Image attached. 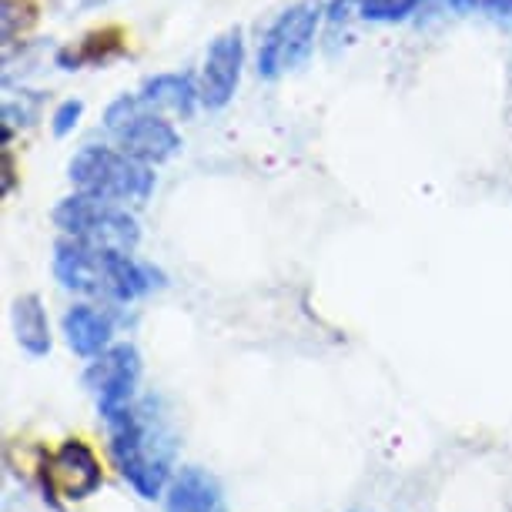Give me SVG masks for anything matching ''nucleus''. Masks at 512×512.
Masks as SVG:
<instances>
[{"instance_id": "f257e3e1", "label": "nucleus", "mask_w": 512, "mask_h": 512, "mask_svg": "<svg viewBox=\"0 0 512 512\" xmlns=\"http://www.w3.org/2000/svg\"><path fill=\"white\" fill-rule=\"evenodd\" d=\"M108 425V449L114 469L128 479V486L141 499H158L164 486H171L178 439L161 402L148 395L128 405L124 412L104 419Z\"/></svg>"}, {"instance_id": "f03ea898", "label": "nucleus", "mask_w": 512, "mask_h": 512, "mask_svg": "<svg viewBox=\"0 0 512 512\" xmlns=\"http://www.w3.org/2000/svg\"><path fill=\"white\" fill-rule=\"evenodd\" d=\"M67 175H71L74 188L81 195L114 201V205H128V201L131 205H144L154 191V175L148 164L124 151L94 148V144L74 154Z\"/></svg>"}, {"instance_id": "7ed1b4c3", "label": "nucleus", "mask_w": 512, "mask_h": 512, "mask_svg": "<svg viewBox=\"0 0 512 512\" xmlns=\"http://www.w3.org/2000/svg\"><path fill=\"white\" fill-rule=\"evenodd\" d=\"M104 128L111 131V138L118 141L124 154L144 164L168 161L181 151L178 131L161 114H154V108L141 94H124V98L114 101L104 114Z\"/></svg>"}, {"instance_id": "20e7f679", "label": "nucleus", "mask_w": 512, "mask_h": 512, "mask_svg": "<svg viewBox=\"0 0 512 512\" xmlns=\"http://www.w3.org/2000/svg\"><path fill=\"white\" fill-rule=\"evenodd\" d=\"M54 225L67 238L88 241L94 248H111V251H134L141 238L138 221L128 215V208L91 195L64 198L54 208Z\"/></svg>"}, {"instance_id": "39448f33", "label": "nucleus", "mask_w": 512, "mask_h": 512, "mask_svg": "<svg viewBox=\"0 0 512 512\" xmlns=\"http://www.w3.org/2000/svg\"><path fill=\"white\" fill-rule=\"evenodd\" d=\"M322 21V7L315 0H302V4L288 7L278 21L268 27L262 47H258V74L262 77H282L312 54L315 31Z\"/></svg>"}, {"instance_id": "423d86ee", "label": "nucleus", "mask_w": 512, "mask_h": 512, "mask_svg": "<svg viewBox=\"0 0 512 512\" xmlns=\"http://www.w3.org/2000/svg\"><path fill=\"white\" fill-rule=\"evenodd\" d=\"M138 382H141V355L134 345H111L84 372V385H88L94 402H98L101 419H111V415L134 405Z\"/></svg>"}, {"instance_id": "0eeeda50", "label": "nucleus", "mask_w": 512, "mask_h": 512, "mask_svg": "<svg viewBox=\"0 0 512 512\" xmlns=\"http://www.w3.org/2000/svg\"><path fill=\"white\" fill-rule=\"evenodd\" d=\"M44 489L51 496H61L67 502H81L101 489V462L91 452L88 442L64 439L51 456L44 459Z\"/></svg>"}, {"instance_id": "6e6552de", "label": "nucleus", "mask_w": 512, "mask_h": 512, "mask_svg": "<svg viewBox=\"0 0 512 512\" xmlns=\"http://www.w3.org/2000/svg\"><path fill=\"white\" fill-rule=\"evenodd\" d=\"M111 248H94L88 241L67 238L54 248V275L67 292L108 298Z\"/></svg>"}, {"instance_id": "1a4fd4ad", "label": "nucleus", "mask_w": 512, "mask_h": 512, "mask_svg": "<svg viewBox=\"0 0 512 512\" xmlns=\"http://www.w3.org/2000/svg\"><path fill=\"white\" fill-rule=\"evenodd\" d=\"M241 64H245V41H241L238 27H231V31L218 34L211 41L205 71H201V101L208 108H225L235 98V88L241 81Z\"/></svg>"}, {"instance_id": "9d476101", "label": "nucleus", "mask_w": 512, "mask_h": 512, "mask_svg": "<svg viewBox=\"0 0 512 512\" xmlns=\"http://www.w3.org/2000/svg\"><path fill=\"white\" fill-rule=\"evenodd\" d=\"M164 512H225L218 479L201 466H185L171 479Z\"/></svg>"}, {"instance_id": "9b49d317", "label": "nucleus", "mask_w": 512, "mask_h": 512, "mask_svg": "<svg viewBox=\"0 0 512 512\" xmlns=\"http://www.w3.org/2000/svg\"><path fill=\"white\" fill-rule=\"evenodd\" d=\"M64 335L67 345L81 355V359H98L111 349V335H114V318L104 308L94 305H74L64 315Z\"/></svg>"}, {"instance_id": "f8f14e48", "label": "nucleus", "mask_w": 512, "mask_h": 512, "mask_svg": "<svg viewBox=\"0 0 512 512\" xmlns=\"http://www.w3.org/2000/svg\"><path fill=\"white\" fill-rule=\"evenodd\" d=\"M141 98L151 104L154 111H168L175 118H191L195 114V101L201 98V91H195L188 74H158L144 84Z\"/></svg>"}, {"instance_id": "ddd939ff", "label": "nucleus", "mask_w": 512, "mask_h": 512, "mask_svg": "<svg viewBox=\"0 0 512 512\" xmlns=\"http://www.w3.org/2000/svg\"><path fill=\"white\" fill-rule=\"evenodd\" d=\"M14 335L17 345L31 355V359H44L51 352V325H47V312L37 295H21L14 302Z\"/></svg>"}, {"instance_id": "4468645a", "label": "nucleus", "mask_w": 512, "mask_h": 512, "mask_svg": "<svg viewBox=\"0 0 512 512\" xmlns=\"http://www.w3.org/2000/svg\"><path fill=\"white\" fill-rule=\"evenodd\" d=\"M419 7H422V0H359V14L365 21H375V24L405 21V17L415 14Z\"/></svg>"}, {"instance_id": "2eb2a0df", "label": "nucleus", "mask_w": 512, "mask_h": 512, "mask_svg": "<svg viewBox=\"0 0 512 512\" xmlns=\"http://www.w3.org/2000/svg\"><path fill=\"white\" fill-rule=\"evenodd\" d=\"M81 114H84V104L81 101H64L61 108L54 111V134H57V138L71 134L77 128V121H81Z\"/></svg>"}, {"instance_id": "dca6fc26", "label": "nucleus", "mask_w": 512, "mask_h": 512, "mask_svg": "<svg viewBox=\"0 0 512 512\" xmlns=\"http://www.w3.org/2000/svg\"><path fill=\"white\" fill-rule=\"evenodd\" d=\"M482 11L492 21H512V0H482Z\"/></svg>"}, {"instance_id": "f3484780", "label": "nucleus", "mask_w": 512, "mask_h": 512, "mask_svg": "<svg viewBox=\"0 0 512 512\" xmlns=\"http://www.w3.org/2000/svg\"><path fill=\"white\" fill-rule=\"evenodd\" d=\"M442 4H446L449 11H456V14H469L472 7L479 4V0H442Z\"/></svg>"}]
</instances>
